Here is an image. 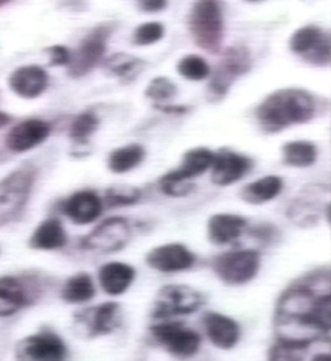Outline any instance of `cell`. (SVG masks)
Wrapping results in <instances>:
<instances>
[{
	"label": "cell",
	"instance_id": "15",
	"mask_svg": "<svg viewBox=\"0 0 331 361\" xmlns=\"http://www.w3.org/2000/svg\"><path fill=\"white\" fill-rule=\"evenodd\" d=\"M51 126L40 119H28L17 124L6 135V147L13 152H25L47 140Z\"/></svg>",
	"mask_w": 331,
	"mask_h": 361
},
{
	"label": "cell",
	"instance_id": "17",
	"mask_svg": "<svg viewBox=\"0 0 331 361\" xmlns=\"http://www.w3.org/2000/svg\"><path fill=\"white\" fill-rule=\"evenodd\" d=\"M203 325L208 338L219 349H232L240 338V326L229 316L207 312L203 317Z\"/></svg>",
	"mask_w": 331,
	"mask_h": 361
},
{
	"label": "cell",
	"instance_id": "19",
	"mask_svg": "<svg viewBox=\"0 0 331 361\" xmlns=\"http://www.w3.org/2000/svg\"><path fill=\"white\" fill-rule=\"evenodd\" d=\"M246 226V219H243L239 214H214L208 220V241L214 245H217V246L232 243L241 236Z\"/></svg>",
	"mask_w": 331,
	"mask_h": 361
},
{
	"label": "cell",
	"instance_id": "18",
	"mask_svg": "<svg viewBox=\"0 0 331 361\" xmlns=\"http://www.w3.org/2000/svg\"><path fill=\"white\" fill-rule=\"evenodd\" d=\"M48 85V75L43 68L27 66L17 69L9 78V85L14 93L25 99L40 97Z\"/></svg>",
	"mask_w": 331,
	"mask_h": 361
},
{
	"label": "cell",
	"instance_id": "25",
	"mask_svg": "<svg viewBox=\"0 0 331 361\" xmlns=\"http://www.w3.org/2000/svg\"><path fill=\"white\" fill-rule=\"evenodd\" d=\"M215 152L205 147H197L187 151L182 157L177 173L187 180L203 175L214 164Z\"/></svg>",
	"mask_w": 331,
	"mask_h": 361
},
{
	"label": "cell",
	"instance_id": "29",
	"mask_svg": "<svg viewBox=\"0 0 331 361\" xmlns=\"http://www.w3.org/2000/svg\"><path fill=\"white\" fill-rule=\"evenodd\" d=\"M140 196H142V192L137 187L116 185V186L109 187L106 191L104 204L108 209L132 206L140 201Z\"/></svg>",
	"mask_w": 331,
	"mask_h": 361
},
{
	"label": "cell",
	"instance_id": "34",
	"mask_svg": "<svg viewBox=\"0 0 331 361\" xmlns=\"http://www.w3.org/2000/svg\"><path fill=\"white\" fill-rule=\"evenodd\" d=\"M164 35V27L162 23L150 22L140 24L133 32L132 42L133 44L145 47V45H151L153 43H157L162 39Z\"/></svg>",
	"mask_w": 331,
	"mask_h": 361
},
{
	"label": "cell",
	"instance_id": "33",
	"mask_svg": "<svg viewBox=\"0 0 331 361\" xmlns=\"http://www.w3.org/2000/svg\"><path fill=\"white\" fill-rule=\"evenodd\" d=\"M177 94V85L166 77H157L152 79L147 85L145 96L152 101L164 102L172 99Z\"/></svg>",
	"mask_w": 331,
	"mask_h": 361
},
{
	"label": "cell",
	"instance_id": "30",
	"mask_svg": "<svg viewBox=\"0 0 331 361\" xmlns=\"http://www.w3.org/2000/svg\"><path fill=\"white\" fill-rule=\"evenodd\" d=\"M160 190L169 197H185L190 195L196 186L191 180L182 178L177 171H169L158 180Z\"/></svg>",
	"mask_w": 331,
	"mask_h": 361
},
{
	"label": "cell",
	"instance_id": "7",
	"mask_svg": "<svg viewBox=\"0 0 331 361\" xmlns=\"http://www.w3.org/2000/svg\"><path fill=\"white\" fill-rule=\"evenodd\" d=\"M289 45L294 54L301 56L305 62L314 67L330 66V33L318 25H305L295 30Z\"/></svg>",
	"mask_w": 331,
	"mask_h": 361
},
{
	"label": "cell",
	"instance_id": "3",
	"mask_svg": "<svg viewBox=\"0 0 331 361\" xmlns=\"http://www.w3.org/2000/svg\"><path fill=\"white\" fill-rule=\"evenodd\" d=\"M253 68V56L246 45L229 47L219 58L206 88V98L211 103L224 101L231 87Z\"/></svg>",
	"mask_w": 331,
	"mask_h": 361
},
{
	"label": "cell",
	"instance_id": "12",
	"mask_svg": "<svg viewBox=\"0 0 331 361\" xmlns=\"http://www.w3.org/2000/svg\"><path fill=\"white\" fill-rule=\"evenodd\" d=\"M76 322L85 329L87 338L107 335L121 325V306L118 302H104L79 312Z\"/></svg>",
	"mask_w": 331,
	"mask_h": 361
},
{
	"label": "cell",
	"instance_id": "9",
	"mask_svg": "<svg viewBox=\"0 0 331 361\" xmlns=\"http://www.w3.org/2000/svg\"><path fill=\"white\" fill-rule=\"evenodd\" d=\"M150 330L158 344L177 359H188L200 349L201 336L182 322H161Z\"/></svg>",
	"mask_w": 331,
	"mask_h": 361
},
{
	"label": "cell",
	"instance_id": "36",
	"mask_svg": "<svg viewBox=\"0 0 331 361\" xmlns=\"http://www.w3.org/2000/svg\"><path fill=\"white\" fill-rule=\"evenodd\" d=\"M276 233H277V228L272 225H269V224L258 226V227H255V228L251 230V235L255 238L263 240L265 243L270 241V240H274Z\"/></svg>",
	"mask_w": 331,
	"mask_h": 361
},
{
	"label": "cell",
	"instance_id": "22",
	"mask_svg": "<svg viewBox=\"0 0 331 361\" xmlns=\"http://www.w3.org/2000/svg\"><path fill=\"white\" fill-rule=\"evenodd\" d=\"M284 188V180L279 176H266L242 187L239 197L250 204H263L270 202L280 195Z\"/></svg>",
	"mask_w": 331,
	"mask_h": 361
},
{
	"label": "cell",
	"instance_id": "35",
	"mask_svg": "<svg viewBox=\"0 0 331 361\" xmlns=\"http://www.w3.org/2000/svg\"><path fill=\"white\" fill-rule=\"evenodd\" d=\"M51 54V66H68L71 61V51L63 45H54L48 49Z\"/></svg>",
	"mask_w": 331,
	"mask_h": 361
},
{
	"label": "cell",
	"instance_id": "4",
	"mask_svg": "<svg viewBox=\"0 0 331 361\" xmlns=\"http://www.w3.org/2000/svg\"><path fill=\"white\" fill-rule=\"evenodd\" d=\"M117 28V23H102L92 29L80 42L68 64V73L73 78H80L90 73L93 68L103 61L107 51L108 39Z\"/></svg>",
	"mask_w": 331,
	"mask_h": 361
},
{
	"label": "cell",
	"instance_id": "2",
	"mask_svg": "<svg viewBox=\"0 0 331 361\" xmlns=\"http://www.w3.org/2000/svg\"><path fill=\"white\" fill-rule=\"evenodd\" d=\"M187 27L195 44L210 54H219L224 37V11L219 1H196L187 17Z\"/></svg>",
	"mask_w": 331,
	"mask_h": 361
},
{
	"label": "cell",
	"instance_id": "39",
	"mask_svg": "<svg viewBox=\"0 0 331 361\" xmlns=\"http://www.w3.org/2000/svg\"><path fill=\"white\" fill-rule=\"evenodd\" d=\"M311 361H331L330 354L329 353H319L313 357Z\"/></svg>",
	"mask_w": 331,
	"mask_h": 361
},
{
	"label": "cell",
	"instance_id": "23",
	"mask_svg": "<svg viewBox=\"0 0 331 361\" xmlns=\"http://www.w3.org/2000/svg\"><path fill=\"white\" fill-rule=\"evenodd\" d=\"M28 302V293L16 277H0V317L16 314Z\"/></svg>",
	"mask_w": 331,
	"mask_h": 361
},
{
	"label": "cell",
	"instance_id": "5",
	"mask_svg": "<svg viewBox=\"0 0 331 361\" xmlns=\"http://www.w3.org/2000/svg\"><path fill=\"white\" fill-rule=\"evenodd\" d=\"M35 171L30 166L11 172L0 180V226L14 220L28 201Z\"/></svg>",
	"mask_w": 331,
	"mask_h": 361
},
{
	"label": "cell",
	"instance_id": "13",
	"mask_svg": "<svg viewBox=\"0 0 331 361\" xmlns=\"http://www.w3.org/2000/svg\"><path fill=\"white\" fill-rule=\"evenodd\" d=\"M251 167L250 158L229 148H221L215 153L211 180L216 186H230L243 178Z\"/></svg>",
	"mask_w": 331,
	"mask_h": 361
},
{
	"label": "cell",
	"instance_id": "31",
	"mask_svg": "<svg viewBox=\"0 0 331 361\" xmlns=\"http://www.w3.org/2000/svg\"><path fill=\"white\" fill-rule=\"evenodd\" d=\"M177 72L183 78L200 82L207 78L211 74V69L203 56L190 54L183 56L180 59V62L177 63Z\"/></svg>",
	"mask_w": 331,
	"mask_h": 361
},
{
	"label": "cell",
	"instance_id": "21",
	"mask_svg": "<svg viewBox=\"0 0 331 361\" xmlns=\"http://www.w3.org/2000/svg\"><path fill=\"white\" fill-rule=\"evenodd\" d=\"M135 277V269L124 262L106 264L102 266L98 274L102 288L111 296H118L126 293Z\"/></svg>",
	"mask_w": 331,
	"mask_h": 361
},
{
	"label": "cell",
	"instance_id": "16",
	"mask_svg": "<svg viewBox=\"0 0 331 361\" xmlns=\"http://www.w3.org/2000/svg\"><path fill=\"white\" fill-rule=\"evenodd\" d=\"M63 211L74 224L88 225L101 216L103 201L96 192H77L64 202Z\"/></svg>",
	"mask_w": 331,
	"mask_h": 361
},
{
	"label": "cell",
	"instance_id": "28",
	"mask_svg": "<svg viewBox=\"0 0 331 361\" xmlns=\"http://www.w3.org/2000/svg\"><path fill=\"white\" fill-rule=\"evenodd\" d=\"M96 295V288L92 277L80 272L71 277L62 288V299L69 304H82L93 299Z\"/></svg>",
	"mask_w": 331,
	"mask_h": 361
},
{
	"label": "cell",
	"instance_id": "1",
	"mask_svg": "<svg viewBox=\"0 0 331 361\" xmlns=\"http://www.w3.org/2000/svg\"><path fill=\"white\" fill-rule=\"evenodd\" d=\"M316 102L308 90L285 88L272 92L256 109V119L265 133H279L291 126L309 123Z\"/></svg>",
	"mask_w": 331,
	"mask_h": 361
},
{
	"label": "cell",
	"instance_id": "26",
	"mask_svg": "<svg viewBox=\"0 0 331 361\" xmlns=\"http://www.w3.org/2000/svg\"><path fill=\"white\" fill-rule=\"evenodd\" d=\"M146 157L145 147L140 143H132L128 146L113 149L107 159L108 169L113 173L122 175L136 169Z\"/></svg>",
	"mask_w": 331,
	"mask_h": 361
},
{
	"label": "cell",
	"instance_id": "6",
	"mask_svg": "<svg viewBox=\"0 0 331 361\" xmlns=\"http://www.w3.org/2000/svg\"><path fill=\"white\" fill-rule=\"evenodd\" d=\"M261 256L256 250L229 251L212 259V270L221 281L239 286L251 281L258 275Z\"/></svg>",
	"mask_w": 331,
	"mask_h": 361
},
{
	"label": "cell",
	"instance_id": "40",
	"mask_svg": "<svg viewBox=\"0 0 331 361\" xmlns=\"http://www.w3.org/2000/svg\"><path fill=\"white\" fill-rule=\"evenodd\" d=\"M9 116H6V113L0 112V127H3V126H6V123H9Z\"/></svg>",
	"mask_w": 331,
	"mask_h": 361
},
{
	"label": "cell",
	"instance_id": "11",
	"mask_svg": "<svg viewBox=\"0 0 331 361\" xmlns=\"http://www.w3.org/2000/svg\"><path fill=\"white\" fill-rule=\"evenodd\" d=\"M18 355L24 361H66L67 346L56 334L42 331L24 338Z\"/></svg>",
	"mask_w": 331,
	"mask_h": 361
},
{
	"label": "cell",
	"instance_id": "41",
	"mask_svg": "<svg viewBox=\"0 0 331 361\" xmlns=\"http://www.w3.org/2000/svg\"><path fill=\"white\" fill-rule=\"evenodd\" d=\"M0 6H3V3H1V1H0Z\"/></svg>",
	"mask_w": 331,
	"mask_h": 361
},
{
	"label": "cell",
	"instance_id": "20",
	"mask_svg": "<svg viewBox=\"0 0 331 361\" xmlns=\"http://www.w3.org/2000/svg\"><path fill=\"white\" fill-rule=\"evenodd\" d=\"M146 66V61L122 51L112 54L103 61V69L106 73L117 78L124 85L133 83L145 71Z\"/></svg>",
	"mask_w": 331,
	"mask_h": 361
},
{
	"label": "cell",
	"instance_id": "14",
	"mask_svg": "<svg viewBox=\"0 0 331 361\" xmlns=\"http://www.w3.org/2000/svg\"><path fill=\"white\" fill-rule=\"evenodd\" d=\"M196 262V256L182 243H167L151 250L146 256V264L160 272H180L190 270Z\"/></svg>",
	"mask_w": 331,
	"mask_h": 361
},
{
	"label": "cell",
	"instance_id": "8",
	"mask_svg": "<svg viewBox=\"0 0 331 361\" xmlns=\"http://www.w3.org/2000/svg\"><path fill=\"white\" fill-rule=\"evenodd\" d=\"M205 302L203 293L186 285H169L160 290L152 309L156 319H169L171 316L188 315Z\"/></svg>",
	"mask_w": 331,
	"mask_h": 361
},
{
	"label": "cell",
	"instance_id": "32",
	"mask_svg": "<svg viewBox=\"0 0 331 361\" xmlns=\"http://www.w3.org/2000/svg\"><path fill=\"white\" fill-rule=\"evenodd\" d=\"M100 126V119L95 113L85 112L79 114L71 126L69 137L76 142H85L93 135Z\"/></svg>",
	"mask_w": 331,
	"mask_h": 361
},
{
	"label": "cell",
	"instance_id": "10",
	"mask_svg": "<svg viewBox=\"0 0 331 361\" xmlns=\"http://www.w3.org/2000/svg\"><path fill=\"white\" fill-rule=\"evenodd\" d=\"M132 228L124 217H111L97 226L82 241V247L102 254L117 252L129 243Z\"/></svg>",
	"mask_w": 331,
	"mask_h": 361
},
{
	"label": "cell",
	"instance_id": "37",
	"mask_svg": "<svg viewBox=\"0 0 331 361\" xmlns=\"http://www.w3.org/2000/svg\"><path fill=\"white\" fill-rule=\"evenodd\" d=\"M167 4L169 3L164 0H142L137 4V6L140 8V11H146V13H157V11L166 9Z\"/></svg>",
	"mask_w": 331,
	"mask_h": 361
},
{
	"label": "cell",
	"instance_id": "24",
	"mask_svg": "<svg viewBox=\"0 0 331 361\" xmlns=\"http://www.w3.org/2000/svg\"><path fill=\"white\" fill-rule=\"evenodd\" d=\"M67 243V235L62 222L49 219L38 226L30 238V247L35 250H56Z\"/></svg>",
	"mask_w": 331,
	"mask_h": 361
},
{
	"label": "cell",
	"instance_id": "27",
	"mask_svg": "<svg viewBox=\"0 0 331 361\" xmlns=\"http://www.w3.org/2000/svg\"><path fill=\"white\" fill-rule=\"evenodd\" d=\"M281 152L284 164L296 169L311 167L318 159V147L310 141L287 142Z\"/></svg>",
	"mask_w": 331,
	"mask_h": 361
},
{
	"label": "cell",
	"instance_id": "38",
	"mask_svg": "<svg viewBox=\"0 0 331 361\" xmlns=\"http://www.w3.org/2000/svg\"><path fill=\"white\" fill-rule=\"evenodd\" d=\"M155 109L161 111V112L171 113V114H185V113L190 112V107H186V106H169V104H155L153 106Z\"/></svg>",
	"mask_w": 331,
	"mask_h": 361
}]
</instances>
